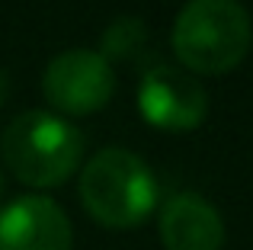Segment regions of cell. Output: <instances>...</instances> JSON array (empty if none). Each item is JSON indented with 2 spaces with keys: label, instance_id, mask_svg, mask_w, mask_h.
Returning <instances> with one entry per match:
<instances>
[{
  "label": "cell",
  "instance_id": "cell-1",
  "mask_svg": "<svg viewBox=\"0 0 253 250\" xmlns=\"http://www.w3.org/2000/svg\"><path fill=\"white\" fill-rule=\"evenodd\" d=\"M253 23L241 0H186L173 23V51L189 74H228L247 58Z\"/></svg>",
  "mask_w": 253,
  "mask_h": 250
},
{
  "label": "cell",
  "instance_id": "cell-2",
  "mask_svg": "<svg viewBox=\"0 0 253 250\" xmlns=\"http://www.w3.org/2000/svg\"><path fill=\"white\" fill-rule=\"evenodd\" d=\"M0 151L19 183L32 189H55L81 167L84 135L64 116L29 109L6 125Z\"/></svg>",
  "mask_w": 253,
  "mask_h": 250
},
{
  "label": "cell",
  "instance_id": "cell-3",
  "mask_svg": "<svg viewBox=\"0 0 253 250\" xmlns=\"http://www.w3.org/2000/svg\"><path fill=\"white\" fill-rule=\"evenodd\" d=\"M81 202L103 228L128 231L157 208V180L135 151L103 148L81 170Z\"/></svg>",
  "mask_w": 253,
  "mask_h": 250
},
{
  "label": "cell",
  "instance_id": "cell-4",
  "mask_svg": "<svg viewBox=\"0 0 253 250\" xmlns=\"http://www.w3.org/2000/svg\"><path fill=\"white\" fill-rule=\"evenodd\" d=\"M42 93L61 116H90L112 100L116 71L99 51L68 48L45 64Z\"/></svg>",
  "mask_w": 253,
  "mask_h": 250
},
{
  "label": "cell",
  "instance_id": "cell-5",
  "mask_svg": "<svg viewBox=\"0 0 253 250\" xmlns=\"http://www.w3.org/2000/svg\"><path fill=\"white\" fill-rule=\"evenodd\" d=\"M138 113L161 131H192L209 116V93L186 68L154 64L138 83Z\"/></svg>",
  "mask_w": 253,
  "mask_h": 250
},
{
  "label": "cell",
  "instance_id": "cell-6",
  "mask_svg": "<svg viewBox=\"0 0 253 250\" xmlns=\"http://www.w3.org/2000/svg\"><path fill=\"white\" fill-rule=\"evenodd\" d=\"M74 231L48 196H19L0 208V250H71Z\"/></svg>",
  "mask_w": 253,
  "mask_h": 250
},
{
  "label": "cell",
  "instance_id": "cell-7",
  "mask_svg": "<svg viewBox=\"0 0 253 250\" xmlns=\"http://www.w3.org/2000/svg\"><path fill=\"white\" fill-rule=\"evenodd\" d=\"M157 231L167 250H221L224 221L209 199L196 193H176L161 206Z\"/></svg>",
  "mask_w": 253,
  "mask_h": 250
},
{
  "label": "cell",
  "instance_id": "cell-8",
  "mask_svg": "<svg viewBox=\"0 0 253 250\" xmlns=\"http://www.w3.org/2000/svg\"><path fill=\"white\" fill-rule=\"evenodd\" d=\"M148 45V26L138 16H119L106 26L103 42H99V55L106 61H135Z\"/></svg>",
  "mask_w": 253,
  "mask_h": 250
},
{
  "label": "cell",
  "instance_id": "cell-9",
  "mask_svg": "<svg viewBox=\"0 0 253 250\" xmlns=\"http://www.w3.org/2000/svg\"><path fill=\"white\" fill-rule=\"evenodd\" d=\"M6 96H10V77H6L3 71H0V106L6 103Z\"/></svg>",
  "mask_w": 253,
  "mask_h": 250
},
{
  "label": "cell",
  "instance_id": "cell-10",
  "mask_svg": "<svg viewBox=\"0 0 253 250\" xmlns=\"http://www.w3.org/2000/svg\"><path fill=\"white\" fill-rule=\"evenodd\" d=\"M0 196H3V176H0Z\"/></svg>",
  "mask_w": 253,
  "mask_h": 250
}]
</instances>
